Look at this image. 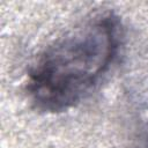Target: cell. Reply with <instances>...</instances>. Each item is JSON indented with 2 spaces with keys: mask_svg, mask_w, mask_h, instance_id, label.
I'll use <instances>...</instances> for the list:
<instances>
[{
  "mask_svg": "<svg viewBox=\"0 0 148 148\" xmlns=\"http://www.w3.org/2000/svg\"><path fill=\"white\" fill-rule=\"evenodd\" d=\"M123 37L119 16L103 12L53 40L28 71L25 91L30 102L50 113L76 106L110 72Z\"/></svg>",
  "mask_w": 148,
  "mask_h": 148,
  "instance_id": "6da1fadb",
  "label": "cell"
},
{
  "mask_svg": "<svg viewBox=\"0 0 148 148\" xmlns=\"http://www.w3.org/2000/svg\"><path fill=\"white\" fill-rule=\"evenodd\" d=\"M127 148H148V131L145 133V135L141 138V140L139 142H136Z\"/></svg>",
  "mask_w": 148,
  "mask_h": 148,
  "instance_id": "7a4b0ae2",
  "label": "cell"
}]
</instances>
